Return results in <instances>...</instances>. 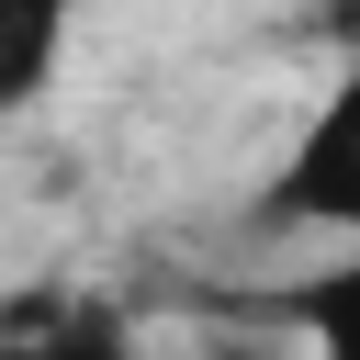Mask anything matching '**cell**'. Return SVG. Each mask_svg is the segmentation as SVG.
Masks as SVG:
<instances>
[{
  "mask_svg": "<svg viewBox=\"0 0 360 360\" xmlns=\"http://www.w3.org/2000/svg\"><path fill=\"white\" fill-rule=\"evenodd\" d=\"M68 11L79 0H0V112L45 101V79L68 56Z\"/></svg>",
  "mask_w": 360,
  "mask_h": 360,
  "instance_id": "3957f363",
  "label": "cell"
},
{
  "mask_svg": "<svg viewBox=\"0 0 360 360\" xmlns=\"http://www.w3.org/2000/svg\"><path fill=\"white\" fill-rule=\"evenodd\" d=\"M0 360H146V338L112 304L68 292V304H11L0 315Z\"/></svg>",
  "mask_w": 360,
  "mask_h": 360,
  "instance_id": "7a4b0ae2",
  "label": "cell"
},
{
  "mask_svg": "<svg viewBox=\"0 0 360 360\" xmlns=\"http://www.w3.org/2000/svg\"><path fill=\"white\" fill-rule=\"evenodd\" d=\"M214 360H259V349H214Z\"/></svg>",
  "mask_w": 360,
  "mask_h": 360,
  "instance_id": "277c9868",
  "label": "cell"
},
{
  "mask_svg": "<svg viewBox=\"0 0 360 360\" xmlns=\"http://www.w3.org/2000/svg\"><path fill=\"white\" fill-rule=\"evenodd\" d=\"M259 225L270 236H349L360 225V101L349 90L315 101V124L292 135V158L259 191Z\"/></svg>",
  "mask_w": 360,
  "mask_h": 360,
  "instance_id": "6da1fadb",
  "label": "cell"
}]
</instances>
